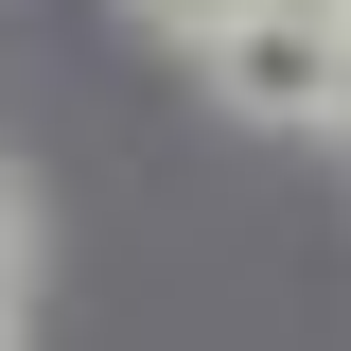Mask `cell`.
I'll list each match as a JSON object with an SVG mask.
<instances>
[{
	"mask_svg": "<svg viewBox=\"0 0 351 351\" xmlns=\"http://www.w3.org/2000/svg\"><path fill=\"white\" fill-rule=\"evenodd\" d=\"M193 71H211L246 123H334V0H246Z\"/></svg>",
	"mask_w": 351,
	"mask_h": 351,
	"instance_id": "obj_1",
	"label": "cell"
},
{
	"mask_svg": "<svg viewBox=\"0 0 351 351\" xmlns=\"http://www.w3.org/2000/svg\"><path fill=\"white\" fill-rule=\"evenodd\" d=\"M141 18H158V36H176V53H211V36H228V18H246V0H141Z\"/></svg>",
	"mask_w": 351,
	"mask_h": 351,
	"instance_id": "obj_2",
	"label": "cell"
},
{
	"mask_svg": "<svg viewBox=\"0 0 351 351\" xmlns=\"http://www.w3.org/2000/svg\"><path fill=\"white\" fill-rule=\"evenodd\" d=\"M18 263H36V193L0 176V299H18Z\"/></svg>",
	"mask_w": 351,
	"mask_h": 351,
	"instance_id": "obj_3",
	"label": "cell"
},
{
	"mask_svg": "<svg viewBox=\"0 0 351 351\" xmlns=\"http://www.w3.org/2000/svg\"><path fill=\"white\" fill-rule=\"evenodd\" d=\"M334 123H351V18H334Z\"/></svg>",
	"mask_w": 351,
	"mask_h": 351,
	"instance_id": "obj_4",
	"label": "cell"
},
{
	"mask_svg": "<svg viewBox=\"0 0 351 351\" xmlns=\"http://www.w3.org/2000/svg\"><path fill=\"white\" fill-rule=\"evenodd\" d=\"M0 316H18V299H0Z\"/></svg>",
	"mask_w": 351,
	"mask_h": 351,
	"instance_id": "obj_5",
	"label": "cell"
},
{
	"mask_svg": "<svg viewBox=\"0 0 351 351\" xmlns=\"http://www.w3.org/2000/svg\"><path fill=\"white\" fill-rule=\"evenodd\" d=\"M334 18H351V0H334Z\"/></svg>",
	"mask_w": 351,
	"mask_h": 351,
	"instance_id": "obj_6",
	"label": "cell"
}]
</instances>
